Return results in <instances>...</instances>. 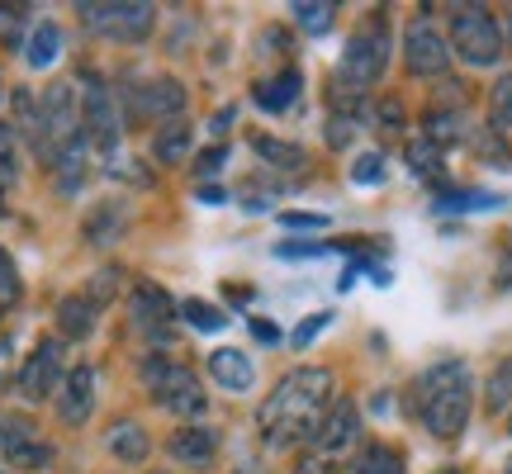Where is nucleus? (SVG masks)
Here are the masks:
<instances>
[{"label": "nucleus", "instance_id": "51", "mask_svg": "<svg viewBox=\"0 0 512 474\" xmlns=\"http://www.w3.org/2000/svg\"><path fill=\"white\" fill-rule=\"evenodd\" d=\"M0 95H5V91H0Z\"/></svg>", "mask_w": 512, "mask_h": 474}, {"label": "nucleus", "instance_id": "43", "mask_svg": "<svg viewBox=\"0 0 512 474\" xmlns=\"http://www.w3.org/2000/svg\"><path fill=\"white\" fill-rule=\"evenodd\" d=\"M223 162H228V147H209V152H204V157H200V176H219V171H223Z\"/></svg>", "mask_w": 512, "mask_h": 474}, {"label": "nucleus", "instance_id": "31", "mask_svg": "<svg viewBox=\"0 0 512 474\" xmlns=\"http://www.w3.org/2000/svg\"><path fill=\"white\" fill-rule=\"evenodd\" d=\"M332 10L337 5H328V0H294L290 5V15L299 29H309V34H328L332 29Z\"/></svg>", "mask_w": 512, "mask_h": 474}, {"label": "nucleus", "instance_id": "27", "mask_svg": "<svg viewBox=\"0 0 512 474\" xmlns=\"http://www.w3.org/2000/svg\"><path fill=\"white\" fill-rule=\"evenodd\" d=\"M470 147H475V157L484 166H498V171H512V147H508V138L498 133L494 124L489 128H479L475 138H470Z\"/></svg>", "mask_w": 512, "mask_h": 474}, {"label": "nucleus", "instance_id": "6", "mask_svg": "<svg viewBox=\"0 0 512 474\" xmlns=\"http://www.w3.org/2000/svg\"><path fill=\"white\" fill-rule=\"evenodd\" d=\"M76 10H81L86 29L114 38V43H143L157 24V5H147V0H100V5H76Z\"/></svg>", "mask_w": 512, "mask_h": 474}, {"label": "nucleus", "instance_id": "29", "mask_svg": "<svg viewBox=\"0 0 512 474\" xmlns=\"http://www.w3.org/2000/svg\"><path fill=\"white\" fill-rule=\"evenodd\" d=\"M484 408H489V413H508L512 408V356H503V361L494 365V375L484 384Z\"/></svg>", "mask_w": 512, "mask_h": 474}, {"label": "nucleus", "instance_id": "49", "mask_svg": "<svg viewBox=\"0 0 512 474\" xmlns=\"http://www.w3.org/2000/svg\"><path fill=\"white\" fill-rule=\"evenodd\" d=\"M503 474H512V456H508V465H503Z\"/></svg>", "mask_w": 512, "mask_h": 474}, {"label": "nucleus", "instance_id": "8", "mask_svg": "<svg viewBox=\"0 0 512 474\" xmlns=\"http://www.w3.org/2000/svg\"><path fill=\"white\" fill-rule=\"evenodd\" d=\"M143 380H147V389H152V399L162 403L166 413H176V418H200L204 413V389L185 365L152 356V361L143 365Z\"/></svg>", "mask_w": 512, "mask_h": 474}, {"label": "nucleus", "instance_id": "11", "mask_svg": "<svg viewBox=\"0 0 512 474\" xmlns=\"http://www.w3.org/2000/svg\"><path fill=\"white\" fill-rule=\"evenodd\" d=\"M403 62H408L413 76H441L451 67V43L441 38V29H432L427 19H418V24H408V34H403Z\"/></svg>", "mask_w": 512, "mask_h": 474}, {"label": "nucleus", "instance_id": "12", "mask_svg": "<svg viewBox=\"0 0 512 474\" xmlns=\"http://www.w3.org/2000/svg\"><path fill=\"white\" fill-rule=\"evenodd\" d=\"M185 110V86L171 76H152L147 86H128V114L133 119H181Z\"/></svg>", "mask_w": 512, "mask_h": 474}, {"label": "nucleus", "instance_id": "46", "mask_svg": "<svg viewBox=\"0 0 512 474\" xmlns=\"http://www.w3.org/2000/svg\"><path fill=\"white\" fill-rule=\"evenodd\" d=\"M200 200H204V204H223V190H219V185H204Z\"/></svg>", "mask_w": 512, "mask_h": 474}, {"label": "nucleus", "instance_id": "44", "mask_svg": "<svg viewBox=\"0 0 512 474\" xmlns=\"http://www.w3.org/2000/svg\"><path fill=\"white\" fill-rule=\"evenodd\" d=\"M280 223H285V228H328L323 214H280Z\"/></svg>", "mask_w": 512, "mask_h": 474}, {"label": "nucleus", "instance_id": "33", "mask_svg": "<svg viewBox=\"0 0 512 474\" xmlns=\"http://www.w3.org/2000/svg\"><path fill=\"white\" fill-rule=\"evenodd\" d=\"M19 181V133L15 124H0V190Z\"/></svg>", "mask_w": 512, "mask_h": 474}, {"label": "nucleus", "instance_id": "20", "mask_svg": "<svg viewBox=\"0 0 512 474\" xmlns=\"http://www.w3.org/2000/svg\"><path fill=\"white\" fill-rule=\"evenodd\" d=\"M86 157H91V143H86V133L81 138H72V143L62 147L53 157V171H57V185L67 190V195H76L81 190V181H86Z\"/></svg>", "mask_w": 512, "mask_h": 474}, {"label": "nucleus", "instance_id": "47", "mask_svg": "<svg viewBox=\"0 0 512 474\" xmlns=\"http://www.w3.org/2000/svg\"><path fill=\"white\" fill-rule=\"evenodd\" d=\"M252 332H256V337H261V342H275V337H280V332H275L271 323H252Z\"/></svg>", "mask_w": 512, "mask_h": 474}, {"label": "nucleus", "instance_id": "5", "mask_svg": "<svg viewBox=\"0 0 512 474\" xmlns=\"http://www.w3.org/2000/svg\"><path fill=\"white\" fill-rule=\"evenodd\" d=\"M313 446L309 456H304V465H299V474H332L337 470V460L347 456L351 446L361 441V418H356V403L342 399L332 413H323V422H318V432H313Z\"/></svg>", "mask_w": 512, "mask_h": 474}, {"label": "nucleus", "instance_id": "28", "mask_svg": "<svg viewBox=\"0 0 512 474\" xmlns=\"http://www.w3.org/2000/svg\"><path fill=\"white\" fill-rule=\"evenodd\" d=\"M256 147V157H266V162L275 166V171H304V147H294V143H280V138H252Z\"/></svg>", "mask_w": 512, "mask_h": 474}, {"label": "nucleus", "instance_id": "7", "mask_svg": "<svg viewBox=\"0 0 512 474\" xmlns=\"http://www.w3.org/2000/svg\"><path fill=\"white\" fill-rule=\"evenodd\" d=\"M72 138H81V105H76L72 86H67V81H57V86H48L43 100H38V138H34V147H38V157H48V162H53Z\"/></svg>", "mask_w": 512, "mask_h": 474}, {"label": "nucleus", "instance_id": "39", "mask_svg": "<svg viewBox=\"0 0 512 474\" xmlns=\"http://www.w3.org/2000/svg\"><path fill=\"white\" fill-rule=\"evenodd\" d=\"M494 290L508 294L512 290V233H503L498 242V266H494Z\"/></svg>", "mask_w": 512, "mask_h": 474}, {"label": "nucleus", "instance_id": "32", "mask_svg": "<svg viewBox=\"0 0 512 474\" xmlns=\"http://www.w3.org/2000/svg\"><path fill=\"white\" fill-rule=\"evenodd\" d=\"M181 318L190 323V328H200V332H223L228 328V313L214 309V304H204V299H185Z\"/></svg>", "mask_w": 512, "mask_h": 474}, {"label": "nucleus", "instance_id": "36", "mask_svg": "<svg viewBox=\"0 0 512 474\" xmlns=\"http://www.w3.org/2000/svg\"><path fill=\"white\" fill-rule=\"evenodd\" d=\"M19 294H24V285H19V271L15 261H10V252H0V313H10L19 304Z\"/></svg>", "mask_w": 512, "mask_h": 474}, {"label": "nucleus", "instance_id": "25", "mask_svg": "<svg viewBox=\"0 0 512 474\" xmlns=\"http://www.w3.org/2000/svg\"><path fill=\"white\" fill-rule=\"evenodd\" d=\"M484 209H503V195L494 190H441L437 214H484Z\"/></svg>", "mask_w": 512, "mask_h": 474}, {"label": "nucleus", "instance_id": "15", "mask_svg": "<svg viewBox=\"0 0 512 474\" xmlns=\"http://www.w3.org/2000/svg\"><path fill=\"white\" fill-rule=\"evenodd\" d=\"M128 318H133L138 332L162 337V332L171 328V318H176V304H171V294L157 290V285H138V290L128 294Z\"/></svg>", "mask_w": 512, "mask_h": 474}, {"label": "nucleus", "instance_id": "38", "mask_svg": "<svg viewBox=\"0 0 512 474\" xmlns=\"http://www.w3.org/2000/svg\"><path fill=\"white\" fill-rule=\"evenodd\" d=\"M351 185H384V157L380 152H361L351 162Z\"/></svg>", "mask_w": 512, "mask_h": 474}, {"label": "nucleus", "instance_id": "14", "mask_svg": "<svg viewBox=\"0 0 512 474\" xmlns=\"http://www.w3.org/2000/svg\"><path fill=\"white\" fill-rule=\"evenodd\" d=\"M95 413V370L91 365H76L62 375V389H57V418L67 427H86V418Z\"/></svg>", "mask_w": 512, "mask_h": 474}, {"label": "nucleus", "instance_id": "17", "mask_svg": "<svg viewBox=\"0 0 512 474\" xmlns=\"http://www.w3.org/2000/svg\"><path fill=\"white\" fill-rule=\"evenodd\" d=\"M209 375H214V384L219 389H228V394H247L256 380V365L247 351L238 347H219V351H209Z\"/></svg>", "mask_w": 512, "mask_h": 474}, {"label": "nucleus", "instance_id": "45", "mask_svg": "<svg viewBox=\"0 0 512 474\" xmlns=\"http://www.w3.org/2000/svg\"><path fill=\"white\" fill-rule=\"evenodd\" d=\"M380 119H384V128H399L403 124V110L394 105V100H384V105H380Z\"/></svg>", "mask_w": 512, "mask_h": 474}, {"label": "nucleus", "instance_id": "1", "mask_svg": "<svg viewBox=\"0 0 512 474\" xmlns=\"http://www.w3.org/2000/svg\"><path fill=\"white\" fill-rule=\"evenodd\" d=\"M328 394H332L328 370H318V365H299V370H290V375L266 394L261 413H256V427H261L266 446L290 451V446H299V441H309L313 432H318L323 413H328Z\"/></svg>", "mask_w": 512, "mask_h": 474}, {"label": "nucleus", "instance_id": "23", "mask_svg": "<svg viewBox=\"0 0 512 474\" xmlns=\"http://www.w3.org/2000/svg\"><path fill=\"white\" fill-rule=\"evenodd\" d=\"M299 86H304V81H299V72H280L275 76V81H261V86H256L252 91V100L256 105H261V110H271V114H285L294 105V100H299Z\"/></svg>", "mask_w": 512, "mask_h": 474}, {"label": "nucleus", "instance_id": "18", "mask_svg": "<svg viewBox=\"0 0 512 474\" xmlns=\"http://www.w3.org/2000/svg\"><path fill=\"white\" fill-rule=\"evenodd\" d=\"M190 143H195V128L185 124V119H171V124L157 128V138H152V157L162 166H176L190 157Z\"/></svg>", "mask_w": 512, "mask_h": 474}, {"label": "nucleus", "instance_id": "48", "mask_svg": "<svg viewBox=\"0 0 512 474\" xmlns=\"http://www.w3.org/2000/svg\"><path fill=\"white\" fill-rule=\"evenodd\" d=\"M233 474H266V470H261V465H252V460H247V465H238V470H233Z\"/></svg>", "mask_w": 512, "mask_h": 474}, {"label": "nucleus", "instance_id": "13", "mask_svg": "<svg viewBox=\"0 0 512 474\" xmlns=\"http://www.w3.org/2000/svg\"><path fill=\"white\" fill-rule=\"evenodd\" d=\"M0 451H5V460L19 465V470H43V465H53V446L38 437L29 418H0Z\"/></svg>", "mask_w": 512, "mask_h": 474}, {"label": "nucleus", "instance_id": "22", "mask_svg": "<svg viewBox=\"0 0 512 474\" xmlns=\"http://www.w3.org/2000/svg\"><path fill=\"white\" fill-rule=\"evenodd\" d=\"M57 53H62V29H57L53 19H38L29 43H24V62H29L34 72H43V67L57 62Z\"/></svg>", "mask_w": 512, "mask_h": 474}, {"label": "nucleus", "instance_id": "40", "mask_svg": "<svg viewBox=\"0 0 512 474\" xmlns=\"http://www.w3.org/2000/svg\"><path fill=\"white\" fill-rule=\"evenodd\" d=\"M24 15H29V5H0V38H5L10 48H19V24H24Z\"/></svg>", "mask_w": 512, "mask_h": 474}, {"label": "nucleus", "instance_id": "52", "mask_svg": "<svg viewBox=\"0 0 512 474\" xmlns=\"http://www.w3.org/2000/svg\"><path fill=\"white\" fill-rule=\"evenodd\" d=\"M0 474H5V470H0Z\"/></svg>", "mask_w": 512, "mask_h": 474}, {"label": "nucleus", "instance_id": "50", "mask_svg": "<svg viewBox=\"0 0 512 474\" xmlns=\"http://www.w3.org/2000/svg\"><path fill=\"white\" fill-rule=\"evenodd\" d=\"M437 474H460V470H437Z\"/></svg>", "mask_w": 512, "mask_h": 474}, {"label": "nucleus", "instance_id": "19", "mask_svg": "<svg viewBox=\"0 0 512 474\" xmlns=\"http://www.w3.org/2000/svg\"><path fill=\"white\" fill-rule=\"evenodd\" d=\"M95 328V304L86 294H67L62 304H57V332L67 337V342H81V337H91Z\"/></svg>", "mask_w": 512, "mask_h": 474}, {"label": "nucleus", "instance_id": "4", "mask_svg": "<svg viewBox=\"0 0 512 474\" xmlns=\"http://www.w3.org/2000/svg\"><path fill=\"white\" fill-rule=\"evenodd\" d=\"M451 53L460 62H470V67H494L498 57H503V29H498V19L484 10V5H456V15H451Z\"/></svg>", "mask_w": 512, "mask_h": 474}, {"label": "nucleus", "instance_id": "26", "mask_svg": "<svg viewBox=\"0 0 512 474\" xmlns=\"http://www.w3.org/2000/svg\"><path fill=\"white\" fill-rule=\"evenodd\" d=\"M366 105H356V100H337V110H332V119H328V143L332 147H347L351 138H356V133H361V128H366Z\"/></svg>", "mask_w": 512, "mask_h": 474}, {"label": "nucleus", "instance_id": "41", "mask_svg": "<svg viewBox=\"0 0 512 474\" xmlns=\"http://www.w3.org/2000/svg\"><path fill=\"white\" fill-rule=\"evenodd\" d=\"M328 323H332V313H313L309 323H299V328H294L290 342H294V347H309V342H313V337H318L323 328H328Z\"/></svg>", "mask_w": 512, "mask_h": 474}, {"label": "nucleus", "instance_id": "42", "mask_svg": "<svg viewBox=\"0 0 512 474\" xmlns=\"http://www.w3.org/2000/svg\"><path fill=\"white\" fill-rule=\"evenodd\" d=\"M114 285H119V271L110 266V271L95 275V285H91V294H86V299H91V304H105V299L114 294Z\"/></svg>", "mask_w": 512, "mask_h": 474}, {"label": "nucleus", "instance_id": "21", "mask_svg": "<svg viewBox=\"0 0 512 474\" xmlns=\"http://www.w3.org/2000/svg\"><path fill=\"white\" fill-rule=\"evenodd\" d=\"M128 228V209L124 204H100V209H91V219H86V242H95V247H110V242H119Z\"/></svg>", "mask_w": 512, "mask_h": 474}, {"label": "nucleus", "instance_id": "9", "mask_svg": "<svg viewBox=\"0 0 512 474\" xmlns=\"http://www.w3.org/2000/svg\"><path fill=\"white\" fill-rule=\"evenodd\" d=\"M119 119H124V114L114 110L110 86L95 72H86V91H81V133H86V143L100 147V152L110 157L114 138H119Z\"/></svg>", "mask_w": 512, "mask_h": 474}, {"label": "nucleus", "instance_id": "35", "mask_svg": "<svg viewBox=\"0 0 512 474\" xmlns=\"http://www.w3.org/2000/svg\"><path fill=\"white\" fill-rule=\"evenodd\" d=\"M105 176H114V181H124V185H138V190L152 185V171H147V166H133V157H119V152H110Z\"/></svg>", "mask_w": 512, "mask_h": 474}, {"label": "nucleus", "instance_id": "34", "mask_svg": "<svg viewBox=\"0 0 512 474\" xmlns=\"http://www.w3.org/2000/svg\"><path fill=\"white\" fill-rule=\"evenodd\" d=\"M489 119H494L498 133H508V128H512V72L498 76L494 95H489Z\"/></svg>", "mask_w": 512, "mask_h": 474}, {"label": "nucleus", "instance_id": "10", "mask_svg": "<svg viewBox=\"0 0 512 474\" xmlns=\"http://www.w3.org/2000/svg\"><path fill=\"white\" fill-rule=\"evenodd\" d=\"M53 389H62V342H38L29 361L19 365L15 394L29 403H43Z\"/></svg>", "mask_w": 512, "mask_h": 474}, {"label": "nucleus", "instance_id": "3", "mask_svg": "<svg viewBox=\"0 0 512 474\" xmlns=\"http://www.w3.org/2000/svg\"><path fill=\"white\" fill-rule=\"evenodd\" d=\"M384 62H389V24L384 15H375L366 29H356L347 43V53L337 62V76H332V95L337 100H351L356 91H366L384 76Z\"/></svg>", "mask_w": 512, "mask_h": 474}, {"label": "nucleus", "instance_id": "37", "mask_svg": "<svg viewBox=\"0 0 512 474\" xmlns=\"http://www.w3.org/2000/svg\"><path fill=\"white\" fill-rule=\"evenodd\" d=\"M408 166H413L418 176H437L441 171V147L427 143V138H422V143H408Z\"/></svg>", "mask_w": 512, "mask_h": 474}, {"label": "nucleus", "instance_id": "2", "mask_svg": "<svg viewBox=\"0 0 512 474\" xmlns=\"http://www.w3.org/2000/svg\"><path fill=\"white\" fill-rule=\"evenodd\" d=\"M413 408L422 427L441 441H456L475 408V375L465 361H437L418 384H413Z\"/></svg>", "mask_w": 512, "mask_h": 474}, {"label": "nucleus", "instance_id": "24", "mask_svg": "<svg viewBox=\"0 0 512 474\" xmlns=\"http://www.w3.org/2000/svg\"><path fill=\"white\" fill-rule=\"evenodd\" d=\"M110 451L124 460V465H143L147 451H152V441H147V432L138 427V422L124 418V422H114L110 427Z\"/></svg>", "mask_w": 512, "mask_h": 474}, {"label": "nucleus", "instance_id": "30", "mask_svg": "<svg viewBox=\"0 0 512 474\" xmlns=\"http://www.w3.org/2000/svg\"><path fill=\"white\" fill-rule=\"evenodd\" d=\"M356 474H403V456L384 441H370L366 451L356 456Z\"/></svg>", "mask_w": 512, "mask_h": 474}, {"label": "nucleus", "instance_id": "53", "mask_svg": "<svg viewBox=\"0 0 512 474\" xmlns=\"http://www.w3.org/2000/svg\"><path fill=\"white\" fill-rule=\"evenodd\" d=\"M508 432H512V427H508Z\"/></svg>", "mask_w": 512, "mask_h": 474}, {"label": "nucleus", "instance_id": "16", "mask_svg": "<svg viewBox=\"0 0 512 474\" xmlns=\"http://www.w3.org/2000/svg\"><path fill=\"white\" fill-rule=\"evenodd\" d=\"M166 451L176 465L185 470H204V465H214V451H219V432L214 427H204V422H190V427H176L171 441H166Z\"/></svg>", "mask_w": 512, "mask_h": 474}]
</instances>
